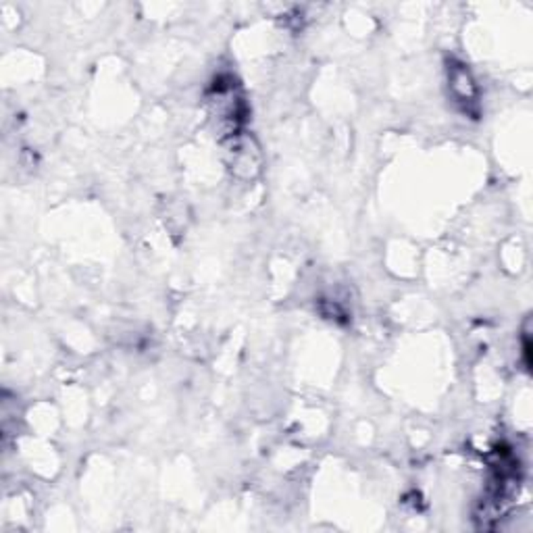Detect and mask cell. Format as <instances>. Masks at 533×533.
Segmentation results:
<instances>
[{"label": "cell", "mask_w": 533, "mask_h": 533, "mask_svg": "<svg viewBox=\"0 0 533 533\" xmlns=\"http://www.w3.org/2000/svg\"><path fill=\"white\" fill-rule=\"evenodd\" d=\"M452 90L454 94L462 100V103H473L475 98V83L471 80L469 71L462 67H454L452 69Z\"/></svg>", "instance_id": "cell-1"}]
</instances>
